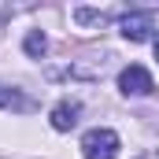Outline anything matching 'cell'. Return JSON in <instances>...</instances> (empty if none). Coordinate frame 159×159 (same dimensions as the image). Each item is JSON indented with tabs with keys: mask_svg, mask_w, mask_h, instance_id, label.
<instances>
[{
	"mask_svg": "<svg viewBox=\"0 0 159 159\" xmlns=\"http://www.w3.org/2000/svg\"><path fill=\"white\" fill-rule=\"evenodd\" d=\"M119 148H122L119 133L107 126H96L81 137V159H119Z\"/></svg>",
	"mask_w": 159,
	"mask_h": 159,
	"instance_id": "6da1fadb",
	"label": "cell"
},
{
	"mask_svg": "<svg viewBox=\"0 0 159 159\" xmlns=\"http://www.w3.org/2000/svg\"><path fill=\"white\" fill-rule=\"evenodd\" d=\"M119 30H122V37L133 41V44L148 41L152 30H156V11H126L119 19Z\"/></svg>",
	"mask_w": 159,
	"mask_h": 159,
	"instance_id": "7a4b0ae2",
	"label": "cell"
},
{
	"mask_svg": "<svg viewBox=\"0 0 159 159\" xmlns=\"http://www.w3.org/2000/svg\"><path fill=\"white\" fill-rule=\"evenodd\" d=\"M119 89L126 93V96H148L156 85H152L148 67H141V63H129V67H122V70H119Z\"/></svg>",
	"mask_w": 159,
	"mask_h": 159,
	"instance_id": "3957f363",
	"label": "cell"
},
{
	"mask_svg": "<svg viewBox=\"0 0 159 159\" xmlns=\"http://www.w3.org/2000/svg\"><path fill=\"white\" fill-rule=\"evenodd\" d=\"M78 115H81V104H78V100H70V96H63V100L48 111V122H52V129L67 133V129L78 126Z\"/></svg>",
	"mask_w": 159,
	"mask_h": 159,
	"instance_id": "277c9868",
	"label": "cell"
},
{
	"mask_svg": "<svg viewBox=\"0 0 159 159\" xmlns=\"http://www.w3.org/2000/svg\"><path fill=\"white\" fill-rule=\"evenodd\" d=\"M37 104L22 93V89H15V85H0V111H34Z\"/></svg>",
	"mask_w": 159,
	"mask_h": 159,
	"instance_id": "5b68a950",
	"label": "cell"
},
{
	"mask_svg": "<svg viewBox=\"0 0 159 159\" xmlns=\"http://www.w3.org/2000/svg\"><path fill=\"white\" fill-rule=\"evenodd\" d=\"M22 48H26V56H30V59H41V56L48 52V37H44L41 30H30L26 41H22Z\"/></svg>",
	"mask_w": 159,
	"mask_h": 159,
	"instance_id": "8992f818",
	"label": "cell"
},
{
	"mask_svg": "<svg viewBox=\"0 0 159 159\" xmlns=\"http://www.w3.org/2000/svg\"><path fill=\"white\" fill-rule=\"evenodd\" d=\"M74 19H78V22H96V26H104V22H111V11H93V7H78V11H74Z\"/></svg>",
	"mask_w": 159,
	"mask_h": 159,
	"instance_id": "52a82bcc",
	"label": "cell"
},
{
	"mask_svg": "<svg viewBox=\"0 0 159 159\" xmlns=\"http://www.w3.org/2000/svg\"><path fill=\"white\" fill-rule=\"evenodd\" d=\"M137 159H159V148H152V152H141Z\"/></svg>",
	"mask_w": 159,
	"mask_h": 159,
	"instance_id": "ba28073f",
	"label": "cell"
},
{
	"mask_svg": "<svg viewBox=\"0 0 159 159\" xmlns=\"http://www.w3.org/2000/svg\"><path fill=\"white\" fill-rule=\"evenodd\" d=\"M152 48H156V59H159V37H156V41H152Z\"/></svg>",
	"mask_w": 159,
	"mask_h": 159,
	"instance_id": "9c48e42d",
	"label": "cell"
}]
</instances>
